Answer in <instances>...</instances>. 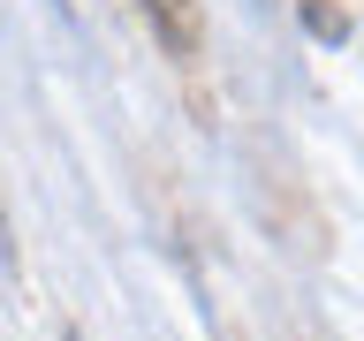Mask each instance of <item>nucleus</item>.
Masks as SVG:
<instances>
[{
    "mask_svg": "<svg viewBox=\"0 0 364 341\" xmlns=\"http://www.w3.org/2000/svg\"><path fill=\"white\" fill-rule=\"evenodd\" d=\"M144 16L159 23V38L175 45V53H182V45H198V0H144Z\"/></svg>",
    "mask_w": 364,
    "mask_h": 341,
    "instance_id": "obj_1",
    "label": "nucleus"
}]
</instances>
